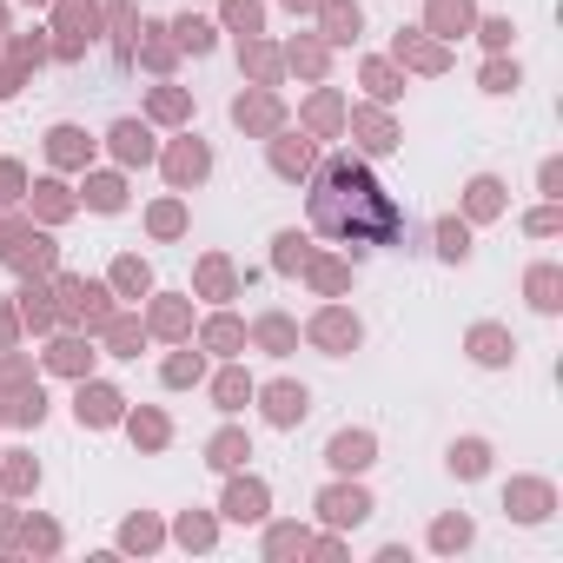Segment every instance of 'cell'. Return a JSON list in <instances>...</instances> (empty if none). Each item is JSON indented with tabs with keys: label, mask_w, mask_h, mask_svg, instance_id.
I'll use <instances>...</instances> for the list:
<instances>
[{
	"label": "cell",
	"mask_w": 563,
	"mask_h": 563,
	"mask_svg": "<svg viewBox=\"0 0 563 563\" xmlns=\"http://www.w3.org/2000/svg\"><path fill=\"white\" fill-rule=\"evenodd\" d=\"M312 225L352 245H391L398 239V212L385 199V186L358 166V159H332L312 186Z\"/></svg>",
	"instance_id": "cell-1"
}]
</instances>
